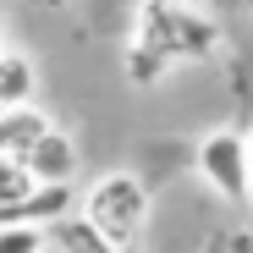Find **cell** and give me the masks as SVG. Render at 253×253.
I'll list each match as a JSON object with an SVG mask.
<instances>
[{
    "label": "cell",
    "mask_w": 253,
    "mask_h": 253,
    "mask_svg": "<svg viewBox=\"0 0 253 253\" xmlns=\"http://www.w3.org/2000/svg\"><path fill=\"white\" fill-rule=\"evenodd\" d=\"M220 28L204 11L182 6V0H143L132 44H126V77L132 83H160L176 61H204L215 55Z\"/></svg>",
    "instance_id": "cell-1"
},
{
    "label": "cell",
    "mask_w": 253,
    "mask_h": 253,
    "mask_svg": "<svg viewBox=\"0 0 253 253\" xmlns=\"http://www.w3.org/2000/svg\"><path fill=\"white\" fill-rule=\"evenodd\" d=\"M83 215H88L116 248H138L143 226H149V187L126 171L99 176L88 193H83Z\"/></svg>",
    "instance_id": "cell-2"
},
{
    "label": "cell",
    "mask_w": 253,
    "mask_h": 253,
    "mask_svg": "<svg viewBox=\"0 0 253 253\" xmlns=\"http://www.w3.org/2000/svg\"><path fill=\"white\" fill-rule=\"evenodd\" d=\"M198 176L215 187L220 198L231 204H253V143L231 126H215V132H204L198 143Z\"/></svg>",
    "instance_id": "cell-3"
},
{
    "label": "cell",
    "mask_w": 253,
    "mask_h": 253,
    "mask_svg": "<svg viewBox=\"0 0 253 253\" xmlns=\"http://www.w3.org/2000/svg\"><path fill=\"white\" fill-rule=\"evenodd\" d=\"M50 132H55V126H50V116L39 110V105L0 110V154H6V160H22V165H28V154L44 143Z\"/></svg>",
    "instance_id": "cell-4"
},
{
    "label": "cell",
    "mask_w": 253,
    "mask_h": 253,
    "mask_svg": "<svg viewBox=\"0 0 253 253\" xmlns=\"http://www.w3.org/2000/svg\"><path fill=\"white\" fill-rule=\"evenodd\" d=\"M28 171H33V182H39V187H66V182L77 176V143L55 126V132L28 154Z\"/></svg>",
    "instance_id": "cell-5"
},
{
    "label": "cell",
    "mask_w": 253,
    "mask_h": 253,
    "mask_svg": "<svg viewBox=\"0 0 253 253\" xmlns=\"http://www.w3.org/2000/svg\"><path fill=\"white\" fill-rule=\"evenodd\" d=\"M44 237H50L55 253H121V248H116V242H110L88 215H83V209H77V215H66V220H55Z\"/></svg>",
    "instance_id": "cell-6"
},
{
    "label": "cell",
    "mask_w": 253,
    "mask_h": 253,
    "mask_svg": "<svg viewBox=\"0 0 253 253\" xmlns=\"http://www.w3.org/2000/svg\"><path fill=\"white\" fill-rule=\"evenodd\" d=\"M33 88H39V66H33V55L6 50V55H0V110H22V105H33Z\"/></svg>",
    "instance_id": "cell-7"
},
{
    "label": "cell",
    "mask_w": 253,
    "mask_h": 253,
    "mask_svg": "<svg viewBox=\"0 0 253 253\" xmlns=\"http://www.w3.org/2000/svg\"><path fill=\"white\" fill-rule=\"evenodd\" d=\"M33 193H39L33 171H28L22 160H6V154H0V226H11V220H17V209H22Z\"/></svg>",
    "instance_id": "cell-8"
},
{
    "label": "cell",
    "mask_w": 253,
    "mask_h": 253,
    "mask_svg": "<svg viewBox=\"0 0 253 253\" xmlns=\"http://www.w3.org/2000/svg\"><path fill=\"white\" fill-rule=\"evenodd\" d=\"M44 226H28V220H11L0 226V253H44Z\"/></svg>",
    "instance_id": "cell-9"
},
{
    "label": "cell",
    "mask_w": 253,
    "mask_h": 253,
    "mask_svg": "<svg viewBox=\"0 0 253 253\" xmlns=\"http://www.w3.org/2000/svg\"><path fill=\"white\" fill-rule=\"evenodd\" d=\"M204 6H215V11H242V6H253V0H204Z\"/></svg>",
    "instance_id": "cell-10"
},
{
    "label": "cell",
    "mask_w": 253,
    "mask_h": 253,
    "mask_svg": "<svg viewBox=\"0 0 253 253\" xmlns=\"http://www.w3.org/2000/svg\"><path fill=\"white\" fill-rule=\"evenodd\" d=\"M11 44H6V11H0V55H6Z\"/></svg>",
    "instance_id": "cell-11"
},
{
    "label": "cell",
    "mask_w": 253,
    "mask_h": 253,
    "mask_svg": "<svg viewBox=\"0 0 253 253\" xmlns=\"http://www.w3.org/2000/svg\"><path fill=\"white\" fill-rule=\"evenodd\" d=\"M121 253H138V248H121Z\"/></svg>",
    "instance_id": "cell-12"
},
{
    "label": "cell",
    "mask_w": 253,
    "mask_h": 253,
    "mask_svg": "<svg viewBox=\"0 0 253 253\" xmlns=\"http://www.w3.org/2000/svg\"><path fill=\"white\" fill-rule=\"evenodd\" d=\"M44 253H55V248H50V242H44Z\"/></svg>",
    "instance_id": "cell-13"
},
{
    "label": "cell",
    "mask_w": 253,
    "mask_h": 253,
    "mask_svg": "<svg viewBox=\"0 0 253 253\" xmlns=\"http://www.w3.org/2000/svg\"><path fill=\"white\" fill-rule=\"evenodd\" d=\"M248 143H253V132H248Z\"/></svg>",
    "instance_id": "cell-14"
}]
</instances>
